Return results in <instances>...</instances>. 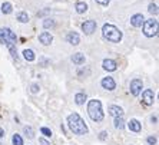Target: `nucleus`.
Masks as SVG:
<instances>
[{"label":"nucleus","instance_id":"2eb2a0df","mask_svg":"<svg viewBox=\"0 0 159 145\" xmlns=\"http://www.w3.org/2000/svg\"><path fill=\"white\" fill-rule=\"evenodd\" d=\"M109 113L112 115L113 118H116V116H123V109H122L120 106L112 105L110 108H109Z\"/></svg>","mask_w":159,"mask_h":145},{"label":"nucleus","instance_id":"aec40b11","mask_svg":"<svg viewBox=\"0 0 159 145\" xmlns=\"http://www.w3.org/2000/svg\"><path fill=\"white\" fill-rule=\"evenodd\" d=\"M87 10V5L85 3V2H79V3H76V12L78 13H85Z\"/></svg>","mask_w":159,"mask_h":145},{"label":"nucleus","instance_id":"0eeeda50","mask_svg":"<svg viewBox=\"0 0 159 145\" xmlns=\"http://www.w3.org/2000/svg\"><path fill=\"white\" fill-rule=\"evenodd\" d=\"M102 88L106 89V91H115V88H116V82L113 80L112 76H106L102 79Z\"/></svg>","mask_w":159,"mask_h":145},{"label":"nucleus","instance_id":"cd10ccee","mask_svg":"<svg viewBox=\"0 0 159 145\" xmlns=\"http://www.w3.org/2000/svg\"><path fill=\"white\" fill-rule=\"evenodd\" d=\"M40 132L45 135V137H52V131L49 129V128H46V126H43V128H40Z\"/></svg>","mask_w":159,"mask_h":145},{"label":"nucleus","instance_id":"7c9ffc66","mask_svg":"<svg viewBox=\"0 0 159 145\" xmlns=\"http://www.w3.org/2000/svg\"><path fill=\"white\" fill-rule=\"evenodd\" d=\"M109 2H110V0H96V3H99V5H102V6H107Z\"/></svg>","mask_w":159,"mask_h":145},{"label":"nucleus","instance_id":"dca6fc26","mask_svg":"<svg viewBox=\"0 0 159 145\" xmlns=\"http://www.w3.org/2000/svg\"><path fill=\"white\" fill-rule=\"evenodd\" d=\"M70 59L75 65H83L85 63V55L83 53H75Z\"/></svg>","mask_w":159,"mask_h":145},{"label":"nucleus","instance_id":"f3484780","mask_svg":"<svg viewBox=\"0 0 159 145\" xmlns=\"http://www.w3.org/2000/svg\"><path fill=\"white\" fill-rule=\"evenodd\" d=\"M23 58L27 60V62H33L34 60V53L32 49H25L23 50Z\"/></svg>","mask_w":159,"mask_h":145},{"label":"nucleus","instance_id":"c756f323","mask_svg":"<svg viewBox=\"0 0 159 145\" xmlns=\"http://www.w3.org/2000/svg\"><path fill=\"white\" fill-rule=\"evenodd\" d=\"M146 141H148V144H149V145H155V144H156V138H155V137H148Z\"/></svg>","mask_w":159,"mask_h":145},{"label":"nucleus","instance_id":"9d476101","mask_svg":"<svg viewBox=\"0 0 159 145\" xmlns=\"http://www.w3.org/2000/svg\"><path fill=\"white\" fill-rule=\"evenodd\" d=\"M143 20H145L143 14L136 13V14H133L132 17H131V25H132L133 27H140L142 25H143Z\"/></svg>","mask_w":159,"mask_h":145},{"label":"nucleus","instance_id":"4468645a","mask_svg":"<svg viewBox=\"0 0 159 145\" xmlns=\"http://www.w3.org/2000/svg\"><path fill=\"white\" fill-rule=\"evenodd\" d=\"M128 128L131 129L132 132H140V129H142V126H140V122L138 121V119H131L129 122H128Z\"/></svg>","mask_w":159,"mask_h":145},{"label":"nucleus","instance_id":"39448f33","mask_svg":"<svg viewBox=\"0 0 159 145\" xmlns=\"http://www.w3.org/2000/svg\"><path fill=\"white\" fill-rule=\"evenodd\" d=\"M16 35H14L9 27H0V42L1 43H16Z\"/></svg>","mask_w":159,"mask_h":145},{"label":"nucleus","instance_id":"4be33fe9","mask_svg":"<svg viewBox=\"0 0 159 145\" xmlns=\"http://www.w3.org/2000/svg\"><path fill=\"white\" fill-rule=\"evenodd\" d=\"M17 20L20 23H27L29 22V14L26 12H20V13H17Z\"/></svg>","mask_w":159,"mask_h":145},{"label":"nucleus","instance_id":"7ed1b4c3","mask_svg":"<svg viewBox=\"0 0 159 145\" xmlns=\"http://www.w3.org/2000/svg\"><path fill=\"white\" fill-rule=\"evenodd\" d=\"M102 35L105 39H107L109 42H113V43H119L122 40V32L113 25H105L102 27Z\"/></svg>","mask_w":159,"mask_h":145},{"label":"nucleus","instance_id":"423d86ee","mask_svg":"<svg viewBox=\"0 0 159 145\" xmlns=\"http://www.w3.org/2000/svg\"><path fill=\"white\" fill-rule=\"evenodd\" d=\"M82 30L85 35H92L96 30V22L95 20H86L82 23Z\"/></svg>","mask_w":159,"mask_h":145},{"label":"nucleus","instance_id":"2f4dec72","mask_svg":"<svg viewBox=\"0 0 159 145\" xmlns=\"http://www.w3.org/2000/svg\"><path fill=\"white\" fill-rule=\"evenodd\" d=\"M106 137H107V132L106 131H103V132H100V135H99V138L102 139V141H105L106 139Z\"/></svg>","mask_w":159,"mask_h":145},{"label":"nucleus","instance_id":"9b49d317","mask_svg":"<svg viewBox=\"0 0 159 145\" xmlns=\"http://www.w3.org/2000/svg\"><path fill=\"white\" fill-rule=\"evenodd\" d=\"M102 66H103V69L107 71V72H113V71H116L118 69V65H116V62L112 59H105L102 62Z\"/></svg>","mask_w":159,"mask_h":145},{"label":"nucleus","instance_id":"393cba45","mask_svg":"<svg viewBox=\"0 0 159 145\" xmlns=\"http://www.w3.org/2000/svg\"><path fill=\"white\" fill-rule=\"evenodd\" d=\"M12 141H13V145H23V139H22V137L19 134H14Z\"/></svg>","mask_w":159,"mask_h":145},{"label":"nucleus","instance_id":"f8f14e48","mask_svg":"<svg viewBox=\"0 0 159 145\" xmlns=\"http://www.w3.org/2000/svg\"><path fill=\"white\" fill-rule=\"evenodd\" d=\"M52 40H53V36L49 32H43V33H40L39 35V42L42 43V45H45V46L50 45Z\"/></svg>","mask_w":159,"mask_h":145},{"label":"nucleus","instance_id":"6e6552de","mask_svg":"<svg viewBox=\"0 0 159 145\" xmlns=\"http://www.w3.org/2000/svg\"><path fill=\"white\" fill-rule=\"evenodd\" d=\"M153 101H155V93L152 89H146L145 92L142 93V102L145 105H152Z\"/></svg>","mask_w":159,"mask_h":145},{"label":"nucleus","instance_id":"20e7f679","mask_svg":"<svg viewBox=\"0 0 159 145\" xmlns=\"http://www.w3.org/2000/svg\"><path fill=\"white\" fill-rule=\"evenodd\" d=\"M143 35L148 38H153L158 35V20L156 19H148L143 20Z\"/></svg>","mask_w":159,"mask_h":145},{"label":"nucleus","instance_id":"f704fd0d","mask_svg":"<svg viewBox=\"0 0 159 145\" xmlns=\"http://www.w3.org/2000/svg\"><path fill=\"white\" fill-rule=\"evenodd\" d=\"M156 121H158V118H156V116H152V122H153V124H156Z\"/></svg>","mask_w":159,"mask_h":145},{"label":"nucleus","instance_id":"bb28decb","mask_svg":"<svg viewBox=\"0 0 159 145\" xmlns=\"http://www.w3.org/2000/svg\"><path fill=\"white\" fill-rule=\"evenodd\" d=\"M148 10H149V13L155 14V16L158 14V6H156L155 3H151V5H149V9H148Z\"/></svg>","mask_w":159,"mask_h":145},{"label":"nucleus","instance_id":"f03ea898","mask_svg":"<svg viewBox=\"0 0 159 145\" xmlns=\"http://www.w3.org/2000/svg\"><path fill=\"white\" fill-rule=\"evenodd\" d=\"M87 113L92 121L95 122H100L103 121V109H102V102L98 99H92L87 104Z\"/></svg>","mask_w":159,"mask_h":145},{"label":"nucleus","instance_id":"b1692460","mask_svg":"<svg viewBox=\"0 0 159 145\" xmlns=\"http://www.w3.org/2000/svg\"><path fill=\"white\" fill-rule=\"evenodd\" d=\"M23 132H25V135H26L27 138H33L34 134H33V128L32 126H25V129H23Z\"/></svg>","mask_w":159,"mask_h":145},{"label":"nucleus","instance_id":"c85d7f7f","mask_svg":"<svg viewBox=\"0 0 159 145\" xmlns=\"http://www.w3.org/2000/svg\"><path fill=\"white\" fill-rule=\"evenodd\" d=\"M39 85H37V83H33V85L30 86V91H32V93H37L39 92Z\"/></svg>","mask_w":159,"mask_h":145},{"label":"nucleus","instance_id":"ddd939ff","mask_svg":"<svg viewBox=\"0 0 159 145\" xmlns=\"http://www.w3.org/2000/svg\"><path fill=\"white\" fill-rule=\"evenodd\" d=\"M66 40L70 43V45H79V42H80V38H79V35L76 32H69L66 35Z\"/></svg>","mask_w":159,"mask_h":145},{"label":"nucleus","instance_id":"a878e982","mask_svg":"<svg viewBox=\"0 0 159 145\" xmlns=\"http://www.w3.org/2000/svg\"><path fill=\"white\" fill-rule=\"evenodd\" d=\"M53 26H54V20L45 19V22H43V27H45V29H49V27H53Z\"/></svg>","mask_w":159,"mask_h":145},{"label":"nucleus","instance_id":"a211bd4d","mask_svg":"<svg viewBox=\"0 0 159 145\" xmlns=\"http://www.w3.org/2000/svg\"><path fill=\"white\" fill-rule=\"evenodd\" d=\"M1 12H3V14H10L13 12V6H12L9 2H4V3L1 5Z\"/></svg>","mask_w":159,"mask_h":145},{"label":"nucleus","instance_id":"473e14b6","mask_svg":"<svg viewBox=\"0 0 159 145\" xmlns=\"http://www.w3.org/2000/svg\"><path fill=\"white\" fill-rule=\"evenodd\" d=\"M39 142H40V145H50V142H49V141H46L45 138H40Z\"/></svg>","mask_w":159,"mask_h":145},{"label":"nucleus","instance_id":"72a5a7b5","mask_svg":"<svg viewBox=\"0 0 159 145\" xmlns=\"http://www.w3.org/2000/svg\"><path fill=\"white\" fill-rule=\"evenodd\" d=\"M3 137H4V131L0 128V138H3Z\"/></svg>","mask_w":159,"mask_h":145},{"label":"nucleus","instance_id":"5701e85b","mask_svg":"<svg viewBox=\"0 0 159 145\" xmlns=\"http://www.w3.org/2000/svg\"><path fill=\"white\" fill-rule=\"evenodd\" d=\"M6 46H7V49H9L10 55L13 56L14 59H17V53H16V43H7Z\"/></svg>","mask_w":159,"mask_h":145},{"label":"nucleus","instance_id":"6ab92c4d","mask_svg":"<svg viewBox=\"0 0 159 145\" xmlns=\"http://www.w3.org/2000/svg\"><path fill=\"white\" fill-rule=\"evenodd\" d=\"M85 101H86V95L85 93H76L75 95V102L78 104V105H83L85 104Z\"/></svg>","mask_w":159,"mask_h":145},{"label":"nucleus","instance_id":"412c9836","mask_svg":"<svg viewBox=\"0 0 159 145\" xmlns=\"http://www.w3.org/2000/svg\"><path fill=\"white\" fill-rule=\"evenodd\" d=\"M123 126H125L123 116H116V118H115V128H116V129H123Z\"/></svg>","mask_w":159,"mask_h":145},{"label":"nucleus","instance_id":"f257e3e1","mask_svg":"<svg viewBox=\"0 0 159 145\" xmlns=\"http://www.w3.org/2000/svg\"><path fill=\"white\" fill-rule=\"evenodd\" d=\"M67 125L70 128V131L73 134H76V135H85L89 131L86 124H85V121L80 118L78 113H70L67 116Z\"/></svg>","mask_w":159,"mask_h":145},{"label":"nucleus","instance_id":"1a4fd4ad","mask_svg":"<svg viewBox=\"0 0 159 145\" xmlns=\"http://www.w3.org/2000/svg\"><path fill=\"white\" fill-rule=\"evenodd\" d=\"M142 80L140 79H133L132 82H131V93H132L133 96H138L140 93V91H142Z\"/></svg>","mask_w":159,"mask_h":145}]
</instances>
